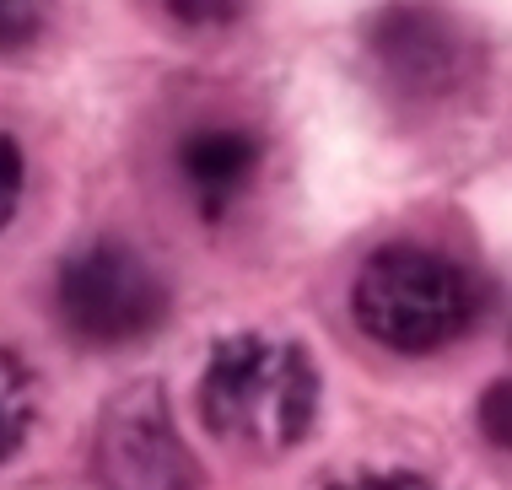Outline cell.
Returning <instances> with one entry per match:
<instances>
[{"mask_svg": "<svg viewBox=\"0 0 512 490\" xmlns=\"http://www.w3.org/2000/svg\"><path fill=\"white\" fill-rule=\"evenodd\" d=\"M318 415V372L308 350L270 334L221 340L200 377V420L211 437L248 453H286Z\"/></svg>", "mask_w": 512, "mask_h": 490, "instance_id": "6da1fadb", "label": "cell"}, {"mask_svg": "<svg viewBox=\"0 0 512 490\" xmlns=\"http://www.w3.org/2000/svg\"><path fill=\"white\" fill-rule=\"evenodd\" d=\"M475 307H480L475 280L453 259L415 243L378 248L362 264L351 291V313L362 334H372L389 350H405V356H426V350L459 340L475 324Z\"/></svg>", "mask_w": 512, "mask_h": 490, "instance_id": "7a4b0ae2", "label": "cell"}, {"mask_svg": "<svg viewBox=\"0 0 512 490\" xmlns=\"http://www.w3.org/2000/svg\"><path fill=\"white\" fill-rule=\"evenodd\" d=\"M60 324L81 345H135L162 329L168 318V280L130 243H87L60 264L54 280Z\"/></svg>", "mask_w": 512, "mask_h": 490, "instance_id": "3957f363", "label": "cell"}, {"mask_svg": "<svg viewBox=\"0 0 512 490\" xmlns=\"http://www.w3.org/2000/svg\"><path fill=\"white\" fill-rule=\"evenodd\" d=\"M98 474L108 490H195L200 469L178 437L162 388H130L103 410Z\"/></svg>", "mask_w": 512, "mask_h": 490, "instance_id": "277c9868", "label": "cell"}, {"mask_svg": "<svg viewBox=\"0 0 512 490\" xmlns=\"http://www.w3.org/2000/svg\"><path fill=\"white\" fill-rule=\"evenodd\" d=\"M259 162H265V140L254 130H238V124H211L178 146V173H184L205 216H221V210L238 205L259 178Z\"/></svg>", "mask_w": 512, "mask_h": 490, "instance_id": "5b68a950", "label": "cell"}, {"mask_svg": "<svg viewBox=\"0 0 512 490\" xmlns=\"http://www.w3.org/2000/svg\"><path fill=\"white\" fill-rule=\"evenodd\" d=\"M372 60H378L405 92H432L453 76V27L432 11H389L372 27Z\"/></svg>", "mask_w": 512, "mask_h": 490, "instance_id": "8992f818", "label": "cell"}, {"mask_svg": "<svg viewBox=\"0 0 512 490\" xmlns=\"http://www.w3.org/2000/svg\"><path fill=\"white\" fill-rule=\"evenodd\" d=\"M33 426V377L11 350H0V464L27 442Z\"/></svg>", "mask_w": 512, "mask_h": 490, "instance_id": "52a82bcc", "label": "cell"}, {"mask_svg": "<svg viewBox=\"0 0 512 490\" xmlns=\"http://www.w3.org/2000/svg\"><path fill=\"white\" fill-rule=\"evenodd\" d=\"M243 6L248 0H162V11L178 22V27H189V33H216V27H232L243 17Z\"/></svg>", "mask_w": 512, "mask_h": 490, "instance_id": "ba28073f", "label": "cell"}, {"mask_svg": "<svg viewBox=\"0 0 512 490\" xmlns=\"http://www.w3.org/2000/svg\"><path fill=\"white\" fill-rule=\"evenodd\" d=\"M49 0H0V54L27 49L38 33H44Z\"/></svg>", "mask_w": 512, "mask_h": 490, "instance_id": "9c48e42d", "label": "cell"}, {"mask_svg": "<svg viewBox=\"0 0 512 490\" xmlns=\"http://www.w3.org/2000/svg\"><path fill=\"white\" fill-rule=\"evenodd\" d=\"M22 178H27L22 146L0 130V227H6V221L17 216V205H22Z\"/></svg>", "mask_w": 512, "mask_h": 490, "instance_id": "30bf717a", "label": "cell"}, {"mask_svg": "<svg viewBox=\"0 0 512 490\" xmlns=\"http://www.w3.org/2000/svg\"><path fill=\"white\" fill-rule=\"evenodd\" d=\"M329 490H432L421 474H405V469H389V474H356V480H340Z\"/></svg>", "mask_w": 512, "mask_h": 490, "instance_id": "8fae6325", "label": "cell"}, {"mask_svg": "<svg viewBox=\"0 0 512 490\" xmlns=\"http://www.w3.org/2000/svg\"><path fill=\"white\" fill-rule=\"evenodd\" d=\"M496 426V447H507V383H496L486 394V431Z\"/></svg>", "mask_w": 512, "mask_h": 490, "instance_id": "7c38bea8", "label": "cell"}]
</instances>
